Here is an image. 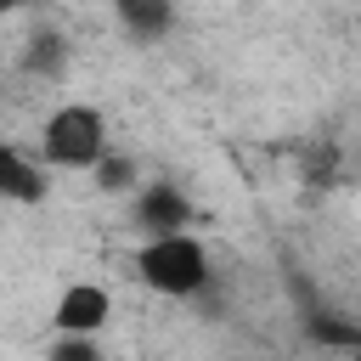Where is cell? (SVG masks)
I'll use <instances>...</instances> for the list:
<instances>
[{"mask_svg": "<svg viewBox=\"0 0 361 361\" xmlns=\"http://www.w3.org/2000/svg\"><path fill=\"white\" fill-rule=\"evenodd\" d=\"M135 226H141L147 237L186 231V226H192V203H186V192L169 186V180H147V186L135 192Z\"/></svg>", "mask_w": 361, "mask_h": 361, "instance_id": "obj_3", "label": "cell"}, {"mask_svg": "<svg viewBox=\"0 0 361 361\" xmlns=\"http://www.w3.org/2000/svg\"><path fill=\"white\" fill-rule=\"evenodd\" d=\"M45 361H107L102 355V344L96 338H85V333H62L56 344H51V355Z\"/></svg>", "mask_w": 361, "mask_h": 361, "instance_id": "obj_8", "label": "cell"}, {"mask_svg": "<svg viewBox=\"0 0 361 361\" xmlns=\"http://www.w3.org/2000/svg\"><path fill=\"white\" fill-rule=\"evenodd\" d=\"M39 152L45 164L56 169H96L107 158V118L90 107V102H68L45 118L39 130Z\"/></svg>", "mask_w": 361, "mask_h": 361, "instance_id": "obj_2", "label": "cell"}, {"mask_svg": "<svg viewBox=\"0 0 361 361\" xmlns=\"http://www.w3.org/2000/svg\"><path fill=\"white\" fill-rule=\"evenodd\" d=\"M130 180H135V164H130V158H113V152H107V158L96 164V186H102V192H124Z\"/></svg>", "mask_w": 361, "mask_h": 361, "instance_id": "obj_9", "label": "cell"}, {"mask_svg": "<svg viewBox=\"0 0 361 361\" xmlns=\"http://www.w3.org/2000/svg\"><path fill=\"white\" fill-rule=\"evenodd\" d=\"M23 68H28V73H39V79H56V73L68 68V39H62V34H51V28H45V34H34V39H28V51H23Z\"/></svg>", "mask_w": 361, "mask_h": 361, "instance_id": "obj_7", "label": "cell"}, {"mask_svg": "<svg viewBox=\"0 0 361 361\" xmlns=\"http://www.w3.org/2000/svg\"><path fill=\"white\" fill-rule=\"evenodd\" d=\"M107 316H113V293L96 288V282L62 288V299H56V310H51L56 333H85V338H96V333L107 327Z\"/></svg>", "mask_w": 361, "mask_h": 361, "instance_id": "obj_4", "label": "cell"}, {"mask_svg": "<svg viewBox=\"0 0 361 361\" xmlns=\"http://www.w3.org/2000/svg\"><path fill=\"white\" fill-rule=\"evenodd\" d=\"M135 271L152 293L164 299H192L209 282V248L192 231H169V237H147L135 248Z\"/></svg>", "mask_w": 361, "mask_h": 361, "instance_id": "obj_1", "label": "cell"}, {"mask_svg": "<svg viewBox=\"0 0 361 361\" xmlns=\"http://www.w3.org/2000/svg\"><path fill=\"white\" fill-rule=\"evenodd\" d=\"M0 197H11V203H39L45 197V169L34 158H23L17 147H0Z\"/></svg>", "mask_w": 361, "mask_h": 361, "instance_id": "obj_5", "label": "cell"}, {"mask_svg": "<svg viewBox=\"0 0 361 361\" xmlns=\"http://www.w3.org/2000/svg\"><path fill=\"white\" fill-rule=\"evenodd\" d=\"M113 11L124 23V34H135V39H158L175 23V0H113Z\"/></svg>", "mask_w": 361, "mask_h": 361, "instance_id": "obj_6", "label": "cell"}, {"mask_svg": "<svg viewBox=\"0 0 361 361\" xmlns=\"http://www.w3.org/2000/svg\"><path fill=\"white\" fill-rule=\"evenodd\" d=\"M6 11H17V0H0V17H6Z\"/></svg>", "mask_w": 361, "mask_h": 361, "instance_id": "obj_10", "label": "cell"}]
</instances>
